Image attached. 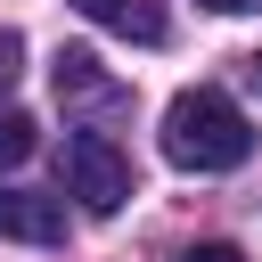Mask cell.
Instances as JSON below:
<instances>
[{"label":"cell","mask_w":262,"mask_h":262,"mask_svg":"<svg viewBox=\"0 0 262 262\" xmlns=\"http://www.w3.org/2000/svg\"><path fill=\"white\" fill-rule=\"evenodd\" d=\"M164 156L180 172H237L254 156V123H246V106L229 90H205L196 82V90H180L164 106Z\"/></svg>","instance_id":"obj_1"},{"label":"cell","mask_w":262,"mask_h":262,"mask_svg":"<svg viewBox=\"0 0 262 262\" xmlns=\"http://www.w3.org/2000/svg\"><path fill=\"white\" fill-rule=\"evenodd\" d=\"M66 196L82 213H123L131 205V156L106 139V131H66Z\"/></svg>","instance_id":"obj_2"},{"label":"cell","mask_w":262,"mask_h":262,"mask_svg":"<svg viewBox=\"0 0 262 262\" xmlns=\"http://www.w3.org/2000/svg\"><path fill=\"white\" fill-rule=\"evenodd\" d=\"M57 98L74 106V115H131V82H115L90 49H57Z\"/></svg>","instance_id":"obj_3"},{"label":"cell","mask_w":262,"mask_h":262,"mask_svg":"<svg viewBox=\"0 0 262 262\" xmlns=\"http://www.w3.org/2000/svg\"><path fill=\"white\" fill-rule=\"evenodd\" d=\"M0 237L57 246V237H66V205H57V196H41V188H0Z\"/></svg>","instance_id":"obj_4"},{"label":"cell","mask_w":262,"mask_h":262,"mask_svg":"<svg viewBox=\"0 0 262 262\" xmlns=\"http://www.w3.org/2000/svg\"><path fill=\"white\" fill-rule=\"evenodd\" d=\"M90 25H106V33H123V41H139V49H156L164 33H172V16H164V0H74Z\"/></svg>","instance_id":"obj_5"},{"label":"cell","mask_w":262,"mask_h":262,"mask_svg":"<svg viewBox=\"0 0 262 262\" xmlns=\"http://www.w3.org/2000/svg\"><path fill=\"white\" fill-rule=\"evenodd\" d=\"M25 156H33V115L8 106V115H0V164H25Z\"/></svg>","instance_id":"obj_6"},{"label":"cell","mask_w":262,"mask_h":262,"mask_svg":"<svg viewBox=\"0 0 262 262\" xmlns=\"http://www.w3.org/2000/svg\"><path fill=\"white\" fill-rule=\"evenodd\" d=\"M172 262H246V254H237V246H221V237H205V246H180Z\"/></svg>","instance_id":"obj_7"},{"label":"cell","mask_w":262,"mask_h":262,"mask_svg":"<svg viewBox=\"0 0 262 262\" xmlns=\"http://www.w3.org/2000/svg\"><path fill=\"white\" fill-rule=\"evenodd\" d=\"M16 66H25V41H16V33H8V25H0V90H8V82H16Z\"/></svg>","instance_id":"obj_8"},{"label":"cell","mask_w":262,"mask_h":262,"mask_svg":"<svg viewBox=\"0 0 262 262\" xmlns=\"http://www.w3.org/2000/svg\"><path fill=\"white\" fill-rule=\"evenodd\" d=\"M246 82H254V90H262V49H254V57H246Z\"/></svg>","instance_id":"obj_9"},{"label":"cell","mask_w":262,"mask_h":262,"mask_svg":"<svg viewBox=\"0 0 262 262\" xmlns=\"http://www.w3.org/2000/svg\"><path fill=\"white\" fill-rule=\"evenodd\" d=\"M205 8H254V0H205Z\"/></svg>","instance_id":"obj_10"}]
</instances>
